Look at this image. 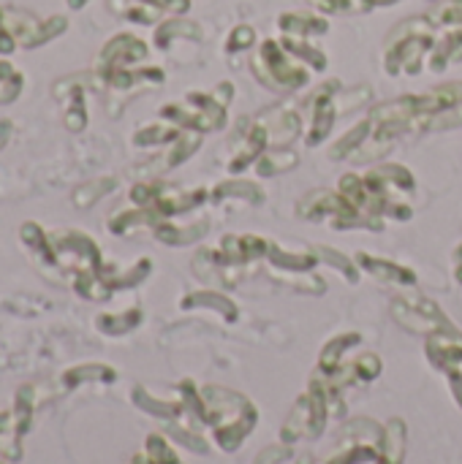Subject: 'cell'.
<instances>
[{"instance_id": "6da1fadb", "label": "cell", "mask_w": 462, "mask_h": 464, "mask_svg": "<svg viewBox=\"0 0 462 464\" xmlns=\"http://www.w3.org/2000/svg\"><path fill=\"white\" fill-rule=\"evenodd\" d=\"M202 400H204V424L212 427L215 443L226 454H234L259 421L256 408L251 405L248 397L221 386L202 389Z\"/></svg>"}, {"instance_id": "7a4b0ae2", "label": "cell", "mask_w": 462, "mask_h": 464, "mask_svg": "<svg viewBox=\"0 0 462 464\" xmlns=\"http://www.w3.org/2000/svg\"><path fill=\"white\" fill-rule=\"evenodd\" d=\"M441 27L430 22V16H411L400 22L384 49V68L389 76H417L422 71V63L430 57Z\"/></svg>"}, {"instance_id": "3957f363", "label": "cell", "mask_w": 462, "mask_h": 464, "mask_svg": "<svg viewBox=\"0 0 462 464\" xmlns=\"http://www.w3.org/2000/svg\"><path fill=\"white\" fill-rule=\"evenodd\" d=\"M343 413H346V405L340 400V392H335L327 383L313 378L308 394H302L294 402V408L280 430V440L286 446L300 443V440H316L324 435L327 421L332 416H343Z\"/></svg>"}, {"instance_id": "277c9868", "label": "cell", "mask_w": 462, "mask_h": 464, "mask_svg": "<svg viewBox=\"0 0 462 464\" xmlns=\"http://www.w3.org/2000/svg\"><path fill=\"white\" fill-rule=\"evenodd\" d=\"M234 84L223 82L212 92H191L177 103H169L161 109V120L180 128V130H193V133H210L223 128L226 122V106L231 103Z\"/></svg>"}, {"instance_id": "5b68a950", "label": "cell", "mask_w": 462, "mask_h": 464, "mask_svg": "<svg viewBox=\"0 0 462 464\" xmlns=\"http://www.w3.org/2000/svg\"><path fill=\"white\" fill-rule=\"evenodd\" d=\"M384 454V427L370 419H357L338 432L327 457H302L297 464H378Z\"/></svg>"}, {"instance_id": "8992f818", "label": "cell", "mask_w": 462, "mask_h": 464, "mask_svg": "<svg viewBox=\"0 0 462 464\" xmlns=\"http://www.w3.org/2000/svg\"><path fill=\"white\" fill-rule=\"evenodd\" d=\"M251 65H253L256 79H259L264 87L275 90V92H297V90H302V87L308 84V79H310L308 65H302V63H300L280 41H275V38H267V41L256 49Z\"/></svg>"}, {"instance_id": "52a82bcc", "label": "cell", "mask_w": 462, "mask_h": 464, "mask_svg": "<svg viewBox=\"0 0 462 464\" xmlns=\"http://www.w3.org/2000/svg\"><path fill=\"white\" fill-rule=\"evenodd\" d=\"M297 212L300 218H308L316 223L329 220L335 228H381V223H373L359 209H354L340 193H329V190H313L310 196L300 201Z\"/></svg>"}, {"instance_id": "ba28073f", "label": "cell", "mask_w": 462, "mask_h": 464, "mask_svg": "<svg viewBox=\"0 0 462 464\" xmlns=\"http://www.w3.org/2000/svg\"><path fill=\"white\" fill-rule=\"evenodd\" d=\"M338 92H340V82L332 79L329 84H321L310 95V101H308V136H305L308 147H319L329 136L338 114H340L338 111Z\"/></svg>"}, {"instance_id": "9c48e42d", "label": "cell", "mask_w": 462, "mask_h": 464, "mask_svg": "<svg viewBox=\"0 0 462 464\" xmlns=\"http://www.w3.org/2000/svg\"><path fill=\"white\" fill-rule=\"evenodd\" d=\"M392 315L395 321L408 329V332H422V334H433L438 329L452 326L449 318L428 299H395L392 304Z\"/></svg>"}, {"instance_id": "30bf717a", "label": "cell", "mask_w": 462, "mask_h": 464, "mask_svg": "<svg viewBox=\"0 0 462 464\" xmlns=\"http://www.w3.org/2000/svg\"><path fill=\"white\" fill-rule=\"evenodd\" d=\"M144 57H147L144 41L123 33L103 46V52L98 57V76L112 73V71H123V68H136Z\"/></svg>"}, {"instance_id": "8fae6325", "label": "cell", "mask_w": 462, "mask_h": 464, "mask_svg": "<svg viewBox=\"0 0 462 464\" xmlns=\"http://www.w3.org/2000/svg\"><path fill=\"white\" fill-rule=\"evenodd\" d=\"M359 343H362V337H359L357 332H349V334H340V337L329 340V343L324 345V351H321V359H319V367H316V378L332 381V378L340 372V367L346 364L349 351L357 348Z\"/></svg>"}, {"instance_id": "7c38bea8", "label": "cell", "mask_w": 462, "mask_h": 464, "mask_svg": "<svg viewBox=\"0 0 462 464\" xmlns=\"http://www.w3.org/2000/svg\"><path fill=\"white\" fill-rule=\"evenodd\" d=\"M462 60V27H441L438 33V41L428 57V65L433 73H441L447 71L452 63H460Z\"/></svg>"}, {"instance_id": "4fadbf2b", "label": "cell", "mask_w": 462, "mask_h": 464, "mask_svg": "<svg viewBox=\"0 0 462 464\" xmlns=\"http://www.w3.org/2000/svg\"><path fill=\"white\" fill-rule=\"evenodd\" d=\"M278 27L291 35V38H316L324 35L329 30V22L319 14H302V11H291V14H280Z\"/></svg>"}, {"instance_id": "5bb4252c", "label": "cell", "mask_w": 462, "mask_h": 464, "mask_svg": "<svg viewBox=\"0 0 462 464\" xmlns=\"http://www.w3.org/2000/svg\"><path fill=\"white\" fill-rule=\"evenodd\" d=\"M357 266H362L365 272H370L381 283H395V285H414L417 283V275L411 269L392 264V261H384V258H373L368 253L357 256Z\"/></svg>"}, {"instance_id": "9a60e30c", "label": "cell", "mask_w": 462, "mask_h": 464, "mask_svg": "<svg viewBox=\"0 0 462 464\" xmlns=\"http://www.w3.org/2000/svg\"><path fill=\"white\" fill-rule=\"evenodd\" d=\"M188 5H191V0H131V5L125 8V16L131 22L152 24L163 11H169V14H185Z\"/></svg>"}, {"instance_id": "2e32d148", "label": "cell", "mask_w": 462, "mask_h": 464, "mask_svg": "<svg viewBox=\"0 0 462 464\" xmlns=\"http://www.w3.org/2000/svg\"><path fill=\"white\" fill-rule=\"evenodd\" d=\"M152 234L163 242V245H193L196 239H202L207 234V223H196V226H174V223H158L152 228Z\"/></svg>"}, {"instance_id": "e0dca14e", "label": "cell", "mask_w": 462, "mask_h": 464, "mask_svg": "<svg viewBox=\"0 0 462 464\" xmlns=\"http://www.w3.org/2000/svg\"><path fill=\"white\" fill-rule=\"evenodd\" d=\"M193 307H204V310H212V313H221L226 321H237V307L221 296L218 291H199V294H191L182 299V310H193Z\"/></svg>"}, {"instance_id": "ac0fdd59", "label": "cell", "mask_w": 462, "mask_h": 464, "mask_svg": "<svg viewBox=\"0 0 462 464\" xmlns=\"http://www.w3.org/2000/svg\"><path fill=\"white\" fill-rule=\"evenodd\" d=\"M406 457V424L400 419H392L384 427V454L378 464H403Z\"/></svg>"}, {"instance_id": "d6986e66", "label": "cell", "mask_w": 462, "mask_h": 464, "mask_svg": "<svg viewBox=\"0 0 462 464\" xmlns=\"http://www.w3.org/2000/svg\"><path fill=\"white\" fill-rule=\"evenodd\" d=\"M302 65H308V68H313V71H324L327 65H329V60H327V54L321 52V49H316L308 38H291V35H283V41H280Z\"/></svg>"}, {"instance_id": "ffe728a7", "label": "cell", "mask_w": 462, "mask_h": 464, "mask_svg": "<svg viewBox=\"0 0 462 464\" xmlns=\"http://www.w3.org/2000/svg\"><path fill=\"white\" fill-rule=\"evenodd\" d=\"M174 38H191V41H199L202 38V30L196 22H188V19H169L163 22L158 30H155V44L161 49H169V44Z\"/></svg>"}, {"instance_id": "44dd1931", "label": "cell", "mask_w": 462, "mask_h": 464, "mask_svg": "<svg viewBox=\"0 0 462 464\" xmlns=\"http://www.w3.org/2000/svg\"><path fill=\"white\" fill-rule=\"evenodd\" d=\"M117 378V372L106 364H82V367H74L63 375V383L65 389H74L76 383H87V381H103V383H112Z\"/></svg>"}, {"instance_id": "7402d4cb", "label": "cell", "mask_w": 462, "mask_h": 464, "mask_svg": "<svg viewBox=\"0 0 462 464\" xmlns=\"http://www.w3.org/2000/svg\"><path fill=\"white\" fill-rule=\"evenodd\" d=\"M98 329L103 334H112V337H120V334H128L133 332L139 324H142V313L139 310H125L120 315H98Z\"/></svg>"}, {"instance_id": "603a6c76", "label": "cell", "mask_w": 462, "mask_h": 464, "mask_svg": "<svg viewBox=\"0 0 462 464\" xmlns=\"http://www.w3.org/2000/svg\"><path fill=\"white\" fill-rule=\"evenodd\" d=\"M218 201L221 198H248V201H253V204H259L261 198H264V190L256 185V182H240V179H229L226 185H218L215 188V193H212Z\"/></svg>"}, {"instance_id": "cb8c5ba5", "label": "cell", "mask_w": 462, "mask_h": 464, "mask_svg": "<svg viewBox=\"0 0 462 464\" xmlns=\"http://www.w3.org/2000/svg\"><path fill=\"white\" fill-rule=\"evenodd\" d=\"M294 166H297V155L280 150V152L261 155L256 171H259V177H275V174H280V171H286V169H294Z\"/></svg>"}, {"instance_id": "d4e9b609", "label": "cell", "mask_w": 462, "mask_h": 464, "mask_svg": "<svg viewBox=\"0 0 462 464\" xmlns=\"http://www.w3.org/2000/svg\"><path fill=\"white\" fill-rule=\"evenodd\" d=\"M428 16L436 27H462V0H447L428 11Z\"/></svg>"}, {"instance_id": "484cf974", "label": "cell", "mask_w": 462, "mask_h": 464, "mask_svg": "<svg viewBox=\"0 0 462 464\" xmlns=\"http://www.w3.org/2000/svg\"><path fill=\"white\" fill-rule=\"evenodd\" d=\"M144 451L150 454V459L155 464H182L177 451L172 449V443L163 435H150L147 443H144Z\"/></svg>"}, {"instance_id": "4316f807", "label": "cell", "mask_w": 462, "mask_h": 464, "mask_svg": "<svg viewBox=\"0 0 462 464\" xmlns=\"http://www.w3.org/2000/svg\"><path fill=\"white\" fill-rule=\"evenodd\" d=\"M253 44H256V30H253L251 24H237V27L229 33V38H226L223 49H226L229 54H234V52H245V49H251Z\"/></svg>"}, {"instance_id": "83f0119b", "label": "cell", "mask_w": 462, "mask_h": 464, "mask_svg": "<svg viewBox=\"0 0 462 464\" xmlns=\"http://www.w3.org/2000/svg\"><path fill=\"white\" fill-rule=\"evenodd\" d=\"M289 457H291V449H289L286 443H280V446L264 449V451L253 459V464H283Z\"/></svg>"}, {"instance_id": "f1b7e54d", "label": "cell", "mask_w": 462, "mask_h": 464, "mask_svg": "<svg viewBox=\"0 0 462 464\" xmlns=\"http://www.w3.org/2000/svg\"><path fill=\"white\" fill-rule=\"evenodd\" d=\"M313 8L324 11V14H354V3L351 0H308Z\"/></svg>"}, {"instance_id": "f546056e", "label": "cell", "mask_w": 462, "mask_h": 464, "mask_svg": "<svg viewBox=\"0 0 462 464\" xmlns=\"http://www.w3.org/2000/svg\"><path fill=\"white\" fill-rule=\"evenodd\" d=\"M82 3H84V0H71V5H74V8H79Z\"/></svg>"}]
</instances>
